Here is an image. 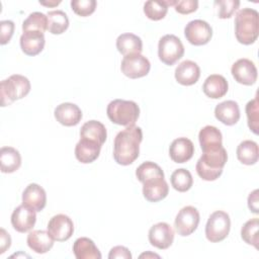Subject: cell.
<instances>
[{
    "instance_id": "obj_10",
    "label": "cell",
    "mask_w": 259,
    "mask_h": 259,
    "mask_svg": "<svg viewBox=\"0 0 259 259\" xmlns=\"http://www.w3.org/2000/svg\"><path fill=\"white\" fill-rule=\"evenodd\" d=\"M184 35L189 44L193 46H203L211 39L212 28L206 21L194 19L186 24Z\"/></svg>"
},
{
    "instance_id": "obj_16",
    "label": "cell",
    "mask_w": 259,
    "mask_h": 259,
    "mask_svg": "<svg viewBox=\"0 0 259 259\" xmlns=\"http://www.w3.org/2000/svg\"><path fill=\"white\" fill-rule=\"evenodd\" d=\"M22 204L35 211H41L47 204V193L45 189L36 183L28 184L22 192Z\"/></svg>"
},
{
    "instance_id": "obj_34",
    "label": "cell",
    "mask_w": 259,
    "mask_h": 259,
    "mask_svg": "<svg viewBox=\"0 0 259 259\" xmlns=\"http://www.w3.org/2000/svg\"><path fill=\"white\" fill-rule=\"evenodd\" d=\"M136 176L140 182L144 183L153 178L164 177V172L158 164L151 161H146L137 168Z\"/></svg>"
},
{
    "instance_id": "obj_27",
    "label": "cell",
    "mask_w": 259,
    "mask_h": 259,
    "mask_svg": "<svg viewBox=\"0 0 259 259\" xmlns=\"http://www.w3.org/2000/svg\"><path fill=\"white\" fill-rule=\"evenodd\" d=\"M73 253L77 259H100L101 253L95 243L87 238H78L73 244Z\"/></svg>"
},
{
    "instance_id": "obj_44",
    "label": "cell",
    "mask_w": 259,
    "mask_h": 259,
    "mask_svg": "<svg viewBox=\"0 0 259 259\" xmlns=\"http://www.w3.org/2000/svg\"><path fill=\"white\" fill-rule=\"evenodd\" d=\"M11 246V238L9 234L4 230H0V254H3Z\"/></svg>"
},
{
    "instance_id": "obj_12",
    "label": "cell",
    "mask_w": 259,
    "mask_h": 259,
    "mask_svg": "<svg viewBox=\"0 0 259 259\" xmlns=\"http://www.w3.org/2000/svg\"><path fill=\"white\" fill-rule=\"evenodd\" d=\"M148 238L152 246L160 250H165L168 249L174 241V231L169 224L161 222L150 228Z\"/></svg>"
},
{
    "instance_id": "obj_4",
    "label": "cell",
    "mask_w": 259,
    "mask_h": 259,
    "mask_svg": "<svg viewBox=\"0 0 259 259\" xmlns=\"http://www.w3.org/2000/svg\"><path fill=\"white\" fill-rule=\"evenodd\" d=\"M106 113L113 123L123 126H132L135 125L140 116V107L132 100L114 99L108 103Z\"/></svg>"
},
{
    "instance_id": "obj_28",
    "label": "cell",
    "mask_w": 259,
    "mask_h": 259,
    "mask_svg": "<svg viewBox=\"0 0 259 259\" xmlns=\"http://www.w3.org/2000/svg\"><path fill=\"white\" fill-rule=\"evenodd\" d=\"M80 138L95 141L102 146L106 141L107 132L102 122L92 119V120L86 121L81 126Z\"/></svg>"
},
{
    "instance_id": "obj_30",
    "label": "cell",
    "mask_w": 259,
    "mask_h": 259,
    "mask_svg": "<svg viewBox=\"0 0 259 259\" xmlns=\"http://www.w3.org/2000/svg\"><path fill=\"white\" fill-rule=\"evenodd\" d=\"M237 158L244 165H254L259 158V149L256 142L245 140L237 147Z\"/></svg>"
},
{
    "instance_id": "obj_29",
    "label": "cell",
    "mask_w": 259,
    "mask_h": 259,
    "mask_svg": "<svg viewBox=\"0 0 259 259\" xmlns=\"http://www.w3.org/2000/svg\"><path fill=\"white\" fill-rule=\"evenodd\" d=\"M0 165L2 173H13L21 165L19 152L12 147H2L0 150Z\"/></svg>"
},
{
    "instance_id": "obj_6",
    "label": "cell",
    "mask_w": 259,
    "mask_h": 259,
    "mask_svg": "<svg viewBox=\"0 0 259 259\" xmlns=\"http://www.w3.org/2000/svg\"><path fill=\"white\" fill-rule=\"evenodd\" d=\"M231 230L230 215L224 210L213 211L205 225V237L211 243L225 240Z\"/></svg>"
},
{
    "instance_id": "obj_31",
    "label": "cell",
    "mask_w": 259,
    "mask_h": 259,
    "mask_svg": "<svg viewBox=\"0 0 259 259\" xmlns=\"http://www.w3.org/2000/svg\"><path fill=\"white\" fill-rule=\"evenodd\" d=\"M174 3L175 1H169V0H165V1L150 0L145 2L144 4V13L149 19L158 21L163 19L166 16L168 12V7L171 5L173 6Z\"/></svg>"
},
{
    "instance_id": "obj_17",
    "label": "cell",
    "mask_w": 259,
    "mask_h": 259,
    "mask_svg": "<svg viewBox=\"0 0 259 259\" xmlns=\"http://www.w3.org/2000/svg\"><path fill=\"white\" fill-rule=\"evenodd\" d=\"M46 38L42 32L37 30L23 31L20 36L21 51L30 57L38 55L45 48Z\"/></svg>"
},
{
    "instance_id": "obj_40",
    "label": "cell",
    "mask_w": 259,
    "mask_h": 259,
    "mask_svg": "<svg viewBox=\"0 0 259 259\" xmlns=\"http://www.w3.org/2000/svg\"><path fill=\"white\" fill-rule=\"evenodd\" d=\"M174 9L180 14H189L197 10L198 1L197 0H178L174 3Z\"/></svg>"
},
{
    "instance_id": "obj_43",
    "label": "cell",
    "mask_w": 259,
    "mask_h": 259,
    "mask_svg": "<svg viewBox=\"0 0 259 259\" xmlns=\"http://www.w3.org/2000/svg\"><path fill=\"white\" fill-rule=\"evenodd\" d=\"M258 189L253 190L248 196V207L254 213H259V203H258Z\"/></svg>"
},
{
    "instance_id": "obj_2",
    "label": "cell",
    "mask_w": 259,
    "mask_h": 259,
    "mask_svg": "<svg viewBox=\"0 0 259 259\" xmlns=\"http://www.w3.org/2000/svg\"><path fill=\"white\" fill-rule=\"evenodd\" d=\"M259 34V14L253 8H243L235 17V35L245 46L254 44Z\"/></svg>"
},
{
    "instance_id": "obj_7",
    "label": "cell",
    "mask_w": 259,
    "mask_h": 259,
    "mask_svg": "<svg viewBox=\"0 0 259 259\" xmlns=\"http://www.w3.org/2000/svg\"><path fill=\"white\" fill-rule=\"evenodd\" d=\"M184 55V47L179 37L174 34H165L158 44V57L167 66L174 65Z\"/></svg>"
},
{
    "instance_id": "obj_42",
    "label": "cell",
    "mask_w": 259,
    "mask_h": 259,
    "mask_svg": "<svg viewBox=\"0 0 259 259\" xmlns=\"http://www.w3.org/2000/svg\"><path fill=\"white\" fill-rule=\"evenodd\" d=\"M109 259H115V258H122V259H131L132 254L130 250L124 246H115L111 248L108 254Z\"/></svg>"
},
{
    "instance_id": "obj_36",
    "label": "cell",
    "mask_w": 259,
    "mask_h": 259,
    "mask_svg": "<svg viewBox=\"0 0 259 259\" xmlns=\"http://www.w3.org/2000/svg\"><path fill=\"white\" fill-rule=\"evenodd\" d=\"M48 29V16L41 12H32L22 23V30H37L45 32Z\"/></svg>"
},
{
    "instance_id": "obj_23",
    "label": "cell",
    "mask_w": 259,
    "mask_h": 259,
    "mask_svg": "<svg viewBox=\"0 0 259 259\" xmlns=\"http://www.w3.org/2000/svg\"><path fill=\"white\" fill-rule=\"evenodd\" d=\"M54 239L48 231L34 230L27 235V246L37 254H45L49 252L54 246Z\"/></svg>"
},
{
    "instance_id": "obj_37",
    "label": "cell",
    "mask_w": 259,
    "mask_h": 259,
    "mask_svg": "<svg viewBox=\"0 0 259 259\" xmlns=\"http://www.w3.org/2000/svg\"><path fill=\"white\" fill-rule=\"evenodd\" d=\"M246 114L248 119V126L255 135H258L259 124V102L258 97L250 100L246 105Z\"/></svg>"
},
{
    "instance_id": "obj_41",
    "label": "cell",
    "mask_w": 259,
    "mask_h": 259,
    "mask_svg": "<svg viewBox=\"0 0 259 259\" xmlns=\"http://www.w3.org/2000/svg\"><path fill=\"white\" fill-rule=\"evenodd\" d=\"M14 22L11 20H2L0 22V44L2 46L8 44L14 32Z\"/></svg>"
},
{
    "instance_id": "obj_14",
    "label": "cell",
    "mask_w": 259,
    "mask_h": 259,
    "mask_svg": "<svg viewBox=\"0 0 259 259\" xmlns=\"http://www.w3.org/2000/svg\"><path fill=\"white\" fill-rule=\"evenodd\" d=\"M36 211L24 204L14 208L11 214V225L18 233L29 232L35 225Z\"/></svg>"
},
{
    "instance_id": "obj_25",
    "label": "cell",
    "mask_w": 259,
    "mask_h": 259,
    "mask_svg": "<svg viewBox=\"0 0 259 259\" xmlns=\"http://www.w3.org/2000/svg\"><path fill=\"white\" fill-rule=\"evenodd\" d=\"M198 140L202 152L218 150L223 147V136L220 130L213 125H205L198 134Z\"/></svg>"
},
{
    "instance_id": "obj_20",
    "label": "cell",
    "mask_w": 259,
    "mask_h": 259,
    "mask_svg": "<svg viewBox=\"0 0 259 259\" xmlns=\"http://www.w3.org/2000/svg\"><path fill=\"white\" fill-rule=\"evenodd\" d=\"M200 77V69L198 65L190 60L181 62L175 69V79L183 86H191L195 84Z\"/></svg>"
},
{
    "instance_id": "obj_9",
    "label": "cell",
    "mask_w": 259,
    "mask_h": 259,
    "mask_svg": "<svg viewBox=\"0 0 259 259\" xmlns=\"http://www.w3.org/2000/svg\"><path fill=\"white\" fill-rule=\"evenodd\" d=\"M150 69V61L141 54L124 56L120 65V70L123 75L131 79H138L147 76Z\"/></svg>"
},
{
    "instance_id": "obj_22",
    "label": "cell",
    "mask_w": 259,
    "mask_h": 259,
    "mask_svg": "<svg viewBox=\"0 0 259 259\" xmlns=\"http://www.w3.org/2000/svg\"><path fill=\"white\" fill-rule=\"evenodd\" d=\"M215 118L226 125H234L240 119V108L236 101L226 100L214 108Z\"/></svg>"
},
{
    "instance_id": "obj_46",
    "label": "cell",
    "mask_w": 259,
    "mask_h": 259,
    "mask_svg": "<svg viewBox=\"0 0 259 259\" xmlns=\"http://www.w3.org/2000/svg\"><path fill=\"white\" fill-rule=\"evenodd\" d=\"M149 256H151V257H157V258H159L160 256L159 255H157V254H153V253H144V254H142L140 257L141 258H143V257H149Z\"/></svg>"
},
{
    "instance_id": "obj_15",
    "label": "cell",
    "mask_w": 259,
    "mask_h": 259,
    "mask_svg": "<svg viewBox=\"0 0 259 259\" xmlns=\"http://www.w3.org/2000/svg\"><path fill=\"white\" fill-rule=\"evenodd\" d=\"M54 115L57 121L65 126L77 125L82 119V111L80 107L71 102L59 104L55 108Z\"/></svg>"
},
{
    "instance_id": "obj_33",
    "label": "cell",
    "mask_w": 259,
    "mask_h": 259,
    "mask_svg": "<svg viewBox=\"0 0 259 259\" xmlns=\"http://www.w3.org/2000/svg\"><path fill=\"white\" fill-rule=\"evenodd\" d=\"M171 185L172 187L179 191V192H186L188 191L192 184H193V178L191 173L185 169V168H180L176 169L170 177Z\"/></svg>"
},
{
    "instance_id": "obj_32",
    "label": "cell",
    "mask_w": 259,
    "mask_h": 259,
    "mask_svg": "<svg viewBox=\"0 0 259 259\" xmlns=\"http://www.w3.org/2000/svg\"><path fill=\"white\" fill-rule=\"evenodd\" d=\"M48 30L52 34H62L69 27V18L62 10L49 11L48 14Z\"/></svg>"
},
{
    "instance_id": "obj_45",
    "label": "cell",
    "mask_w": 259,
    "mask_h": 259,
    "mask_svg": "<svg viewBox=\"0 0 259 259\" xmlns=\"http://www.w3.org/2000/svg\"><path fill=\"white\" fill-rule=\"evenodd\" d=\"M61 3V1H49V2H45V1H39V4L45 5V6H49V7H54L57 6Z\"/></svg>"
},
{
    "instance_id": "obj_39",
    "label": "cell",
    "mask_w": 259,
    "mask_h": 259,
    "mask_svg": "<svg viewBox=\"0 0 259 259\" xmlns=\"http://www.w3.org/2000/svg\"><path fill=\"white\" fill-rule=\"evenodd\" d=\"M214 4L219 7V18L227 19L233 16L236 10L240 6V1L238 0H219Z\"/></svg>"
},
{
    "instance_id": "obj_21",
    "label": "cell",
    "mask_w": 259,
    "mask_h": 259,
    "mask_svg": "<svg viewBox=\"0 0 259 259\" xmlns=\"http://www.w3.org/2000/svg\"><path fill=\"white\" fill-rule=\"evenodd\" d=\"M100 150L101 145L97 142L80 138L75 147V157L83 164H90L99 157Z\"/></svg>"
},
{
    "instance_id": "obj_24",
    "label": "cell",
    "mask_w": 259,
    "mask_h": 259,
    "mask_svg": "<svg viewBox=\"0 0 259 259\" xmlns=\"http://www.w3.org/2000/svg\"><path fill=\"white\" fill-rule=\"evenodd\" d=\"M229 84L226 78L219 74L209 75L202 85L203 93L211 98V99H219L225 96L228 92Z\"/></svg>"
},
{
    "instance_id": "obj_11",
    "label": "cell",
    "mask_w": 259,
    "mask_h": 259,
    "mask_svg": "<svg viewBox=\"0 0 259 259\" xmlns=\"http://www.w3.org/2000/svg\"><path fill=\"white\" fill-rule=\"evenodd\" d=\"M47 228L52 238L58 242H65L69 240L74 233L73 221L63 213L52 217Z\"/></svg>"
},
{
    "instance_id": "obj_13",
    "label": "cell",
    "mask_w": 259,
    "mask_h": 259,
    "mask_svg": "<svg viewBox=\"0 0 259 259\" xmlns=\"http://www.w3.org/2000/svg\"><path fill=\"white\" fill-rule=\"evenodd\" d=\"M231 73L235 81L243 85L250 86L257 81V68L249 59L243 58L236 61L231 68Z\"/></svg>"
},
{
    "instance_id": "obj_19",
    "label": "cell",
    "mask_w": 259,
    "mask_h": 259,
    "mask_svg": "<svg viewBox=\"0 0 259 259\" xmlns=\"http://www.w3.org/2000/svg\"><path fill=\"white\" fill-rule=\"evenodd\" d=\"M169 193V186L164 177L150 179L143 183V195L150 202L164 199Z\"/></svg>"
},
{
    "instance_id": "obj_26",
    "label": "cell",
    "mask_w": 259,
    "mask_h": 259,
    "mask_svg": "<svg viewBox=\"0 0 259 259\" xmlns=\"http://www.w3.org/2000/svg\"><path fill=\"white\" fill-rule=\"evenodd\" d=\"M116 49L123 56L141 54L143 51V41L140 36L134 33H121L116 38Z\"/></svg>"
},
{
    "instance_id": "obj_5",
    "label": "cell",
    "mask_w": 259,
    "mask_h": 259,
    "mask_svg": "<svg viewBox=\"0 0 259 259\" xmlns=\"http://www.w3.org/2000/svg\"><path fill=\"white\" fill-rule=\"evenodd\" d=\"M30 91L29 80L19 74L11 75L9 78L1 81L0 97L1 106L10 105L15 100L25 97Z\"/></svg>"
},
{
    "instance_id": "obj_18",
    "label": "cell",
    "mask_w": 259,
    "mask_h": 259,
    "mask_svg": "<svg viewBox=\"0 0 259 259\" xmlns=\"http://www.w3.org/2000/svg\"><path fill=\"white\" fill-rule=\"evenodd\" d=\"M193 154V143L184 137L175 139L169 147V156L175 163H185L192 158Z\"/></svg>"
},
{
    "instance_id": "obj_1",
    "label": "cell",
    "mask_w": 259,
    "mask_h": 259,
    "mask_svg": "<svg viewBox=\"0 0 259 259\" xmlns=\"http://www.w3.org/2000/svg\"><path fill=\"white\" fill-rule=\"evenodd\" d=\"M143 141V132L140 126H126L114 138L113 159L122 166L133 164L140 155V144Z\"/></svg>"
},
{
    "instance_id": "obj_35",
    "label": "cell",
    "mask_w": 259,
    "mask_h": 259,
    "mask_svg": "<svg viewBox=\"0 0 259 259\" xmlns=\"http://www.w3.org/2000/svg\"><path fill=\"white\" fill-rule=\"evenodd\" d=\"M258 229L259 220L257 218L247 221L241 229V238L248 245L254 246L258 249Z\"/></svg>"
},
{
    "instance_id": "obj_38",
    "label": "cell",
    "mask_w": 259,
    "mask_h": 259,
    "mask_svg": "<svg viewBox=\"0 0 259 259\" xmlns=\"http://www.w3.org/2000/svg\"><path fill=\"white\" fill-rule=\"evenodd\" d=\"M95 0H72L71 7L72 10L79 16L86 17L91 15L96 9Z\"/></svg>"
},
{
    "instance_id": "obj_3",
    "label": "cell",
    "mask_w": 259,
    "mask_h": 259,
    "mask_svg": "<svg viewBox=\"0 0 259 259\" xmlns=\"http://www.w3.org/2000/svg\"><path fill=\"white\" fill-rule=\"evenodd\" d=\"M227 161L228 154L224 147L218 150L202 152L195 166L196 173L205 181H213L222 175Z\"/></svg>"
},
{
    "instance_id": "obj_8",
    "label": "cell",
    "mask_w": 259,
    "mask_h": 259,
    "mask_svg": "<svg viewBox=\"0 0 259 259\" xmlns=\"http://www.w3.org/2000/svg\"><path fill=\"white\" fill-rule=\"evenodd\" d=\"M200 221L198 210L191 205L182 207L174 221L175 231L179 236L186 237L191 235L198 227Z\"/></svg>"
}]
</instances>
